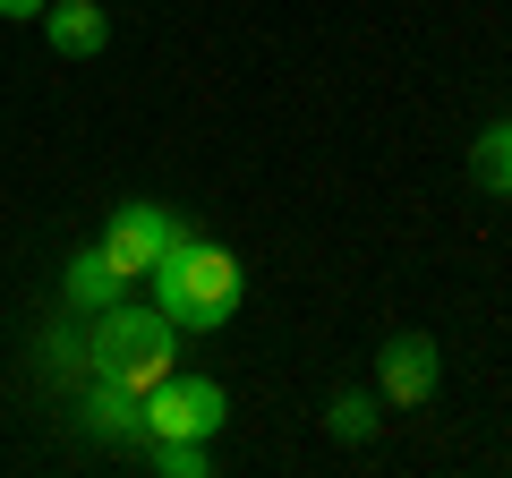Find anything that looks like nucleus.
<instances>
[{
  "mask_svg": "<svg viewBox=\"0 0 512 478\" xmlns=\"http://www.w3.org/2000/svg\"><path fill=\"white\" fill-rule=\"evenodd\" d=\"M52 0H0V18H43Z\"/></svg>",
  "mask_w": 512,
  "mask_h": 478,
  "instance_id": "nucleus-13",
  "label": "nucleus"
},
{
  "mask_svg": "<svg viewBox=\"0 0 512 478\" xmlns=\"http://www.w3.org/2000/svg\"><path fill=\"white\" fill-rule=\"evenodd\" d=\"M154 308L171 316V333H214V325H231L239 316V257L231 248H214V239H197L180 222V239H171L163 257H154Z\"/></svg>",
  "mask_w": 512,
  "mask_h": 478,
  "instance_id": "nucleus-1",
  "label": "nucleus"
},
{
  "mask_svg": "<svg viewBox=\"0 0 512 478\" xmlns=\"http://www.w3.org/2000/svg\"><path fill=\"white\" fill-rule=\"evenodd\" d=\"M171 342V316L163 308H128V299H111L103 316H94V376L120 368V359H137V350H163Z\"/></svg>",
  "mask_w": 512,
  "mask_h": 478,
  "instance_id": "nucleus-5",
  "label": "nucleus"
},
{
  "mask_svg": "<svg viewBox=\"0 0 512 478\" xmlns=\"http://www.w3.org/2000/svg\"><path fill=\"white\" fill-rule=\"evenodd\" d=\"M470 171H478V188H512V120H504V129H487V137H478Z\"/></svg>",
  "mask_w": 512,
  "mask_h": 478,
  "instance_id": "nucleus-10",
  "label": "nucleus"
},
{
  "mask_svg": "<svg viewBox=\"0 0 512 478\" xmlns=\"http://www.w3.org/2000/svg\"><path fill=\"white\" fill-rule=\"evenodd\" d=\"M103 376H111V385H128L137 402H146V393L171 376V342H163V350H137V359H120V368H103Z\"/></svg>",
  "mask_w": 512,
  "mask_h": 478,
  "instance_id": "nucleus-11",
  "label": "nucleus"
},
{
  "mask_svg": "<svg viewBox=\"0 0 512 478\" xmlns=\"http://www.w3.org/2000/svg\"><path fill=\"white\" fill-rule=\"evenodd\" d=\"M325 427L342 444H359V436H376V402H367V393H333V410H325Z\"/></svg>",
  "mask_w": 512,
  "mask_h": 478,
  "instance_id": "nucleus-12",
  "label": "nucleus"
},
{
  "mask_svg": "<svg viewBox=\"0 0 512 478\" xmlns=\"http://www.w3.org/2000/svg\"><path fill=\"white\" fill-rule=\"evenodd\" d=\"M111 299H128V274L103 257V248H94V239H86V248L69 257V308H94V316H103Z\"/></svg>",
  "mask_w": 512,
  "mask_h": 478,
  "instance_id": "nucleus-7",
  "label": "nucleus"
},
{
  "mask_svg": "<svg viewBox=\"0 0 512 478\" xmlns=\"http://www.w3.org/2000/svg\"><path fill=\"white\" fill-rule=\"evenodd\" d=\"M43 35H52L60 60H94L111 43V18L94 9V0H52V9H43Z\"/></svg>",
  "mask_w": 512,
  "mask_h": 478,
  "instance_id": "nucleus-6",
  "label": "nucleus"
},
{
  "mask_svg": "<svg viewBox=\"0 0 512 478\" xmlns=\"http://www.w3.org/2000/svg\"><path fill=\"white\" fill-rule=\"evenodd\" d=\"M376 385H384V402L419 410L427 393L444 385V359H436V342H427V333H393V342L376 350Z\"/></svg>",
  "mask_w": 512,
  "mask_h": 478,
  "instance_id": "nucleus-4",
  "label": "nucleus"
},
{
  "mask_svg": "<svg viewBox=\"0 0 512 478\" xmlns=\"http://www.w3.org/2000/svg\"><path fill=\"white\" fill-rule=\"evenodd\" d=\"M146 444L154 436H222V419H231V402H222L214 376H163V385L146 393Z\"/></svg>",
  "mask_w": 512,
  "mask_h": 478,
  "instance_id": "nucleus-2",
  "label": "nucleus"
},
{
  "mask_svg": "<svg viewBox=\"0 0 512 478\" xmlns=\"http://www.w3.org/2000/svg\"><path fill=\"white\" fill-rule=\"evenodd\" d=\"M171 239H180V214H171V205H146V197H128L120 214L103 222V239H94V248H103V257L120 265L128 282H146V274H154V257H163Z\"/></svg>",
  "mask_w": 512,
  "mask_h": 478,
  "instance_id": "nucleus-3",
  "label": "nucleus"
},
{
  "mask_svg": "<svg viewBox=\"0 0 512 478\" xmlns=\"http://www.w3.org/2000/svg\"><path fill=\"white\" fill-rule=\"evenodd\" d=\"M154 470L163 478H205L214 453H205V436H154Z\"/></svg>",
  "mask_w": 512,
  "mask_h": 478,
  "instance_id": "nucleus-9",
  "label": "nucleus"
},
{
  "mask_svg": "<svg viewBox=\"0 0 512 478\" xmlns=\"http://www.w3.org/2000/svg\"><path fill=\"white\" fill-rule=\"evenodd\" d=\"M137 393L128 385H111V376H94V393H86V419H94V436H146V419H137Z\"/></svg>",
  "mask_w": 512,
  "mask_h": 478,
  "instance_id": "nucleus-8",
  "label": "nucleus"
}]
</instances>
